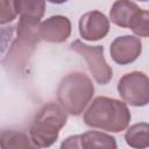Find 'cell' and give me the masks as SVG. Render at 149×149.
<instances>
[{
    "mask_svg": "<svg viewBox=\"0 0 149 149\" xmlns=\"http://www.w3.org/2000/svg\"><path fill=\"white\" fill-rule=\"evenodd\" d=\"M130 118L126 102L108 97H97L85 111L83 121L92 128L119 133L128 127Z\"/></svg>",
    "mask_w": 149,
    "mask_h": 149,
    "instance_id": "cell-1",
    "label": "cell"
},
{
    "mask_svg": "<svg viewBox=\"0 0 149 149\" xmlns=\"http://www.w3.org/2000/svg\"><path fill=\"white\" fill-rule=\"evenodd\" d=\"M94 94L92 80L84 72H71L65 76L57 88V100L65 112L80 115Z\"/></svg>",
    "mask_w": 149,
    "mask_h": 149,
    "instance_id": "cell-2",
    "label": "cell"
},
{
    "mask_svg": "<svg viewBox=\"0 0 149 149\" xmlns=\"http://www.w3.org/2000/svg\"><path fill=\"white\" fill-rule=\"evenodd\" d=\"M68 116L56 102L43 105L29 127V136L40 148L51 147L58 139L61 129L66 125Z\"/></svg>",
    "mask_w": 149,
    "mask_h": 149,
    "instance_id": "cell-3",
    "label": "cell"
},
{
    "mask_svg": "<svg viewBox=\"0 0 149 149\" xmlns=\"http://www.w3.org/2000/svg\"><path fill=\"white\" fill-rule=\"evenodd\" d=\"M71 50L79 54L87 63L94 80L100 85H106L113 77V70L104 56L102 45H88L80 40H76L70 45Z\"/></svg>",
    "mask_w": 149,
    "mask_h": 149,
    "instance_id": "cell-4",
    "label": "cell"
},
{
    "mask_svg": "<svg viewBox=\"0 0 149 149\" xmlns=\"http://www.w3.org/2000/svg\"><path fill=\"white\" fill-rule=\"evenodd\" d=\"M118 92L121 99L135 107L149 104V77L141 71L123 74L118 83Z\"/></svg>",
    "mask_w": 149,
    "mask_h": 149,
    "instance_id": "cell-5",
    "label": "cell"
},
{
    "mask_svg": "<svg viewBox=\"0 0 149 149\" xmlns=\"http://www.w3.org/2000/svg\"><path fill=\"white\" fill-rule=\"evenodd\" d=\"M142 51V42L133 35L116 37L109 47L111 58L119 65H127L135 62Z\"/></svg>",
    "mask_w": 149,
    "mask_h": 149,
    "instance_id": "cell-6",
    "label": "cell"
},
{
    "mask_svg": "<svg viewBox=\"0 0 149 149\" xmlns=\"http://www.w3.org/2000/svg\"><path fill=\"white\" fill-rule=\"evenodd\" d=\"M71 28L69 17L64 15H52L40 24L37 35L48 43H63L70 37Z\"/></svg>",
    "mask_w": 149,
    "mask_h": 149,
    "instance_id": "cell-7",
    "label": "cell"
},
{
    "mask_svg": "<svg viewBox=\"0 0 149 149\" xmlns=\"http://www.w3.org/2000/svg\"><path fill=\"white\" fill-rule=\"evenodd\" d=\"M109 31V20L99 10H91L79 19V33L86 41H99Z\"/></svg>",
    "mask_w": 149,
    "mask_h": 149,
    "instance_id": "cell-8",
    "label": "cell"
},
{
    "mask_svg": "<svg viewBox=\"0 0 149 149\" xmlns=\"http://www.w3.org/2000/svg\"><path fill=\"white\" fill-rule=\"evenodd\" d=\"M15 9L20 15L21 23L36 28L44 15L45 2L42 0H15Z\"/></svg>",
    "mask_w": 149,
    "mask_h": 149,
    "instance_id": "cell-9",
    "label": "cell"
},
{
    "mask_svg": "<svg viewBox=\"0 0 149 149\" xmlns=\"http://www.w3.org/2000/svg\"><path fill=\"white\" fill-rule=\"evenodd\" d=\"M141 8L133 1L118 0L112 5L109 17L112 22L121 28H129L130 21Z\"/></svg>",
    "mask_w": 149,
    "mask_h": 149,
    "instance_id": "cell-10",
    "label": "cell"
},
{
    "mask_svg": "<svg viewBox=\"0 0 149 149\" xmlns=\"http://www.w3.org/2000/svg\"><path fill=\"white\" fill-rule=\"evenodd\" d=\"M0 146L1 149H41L26 133L14 129L1 132Z\"/></svg>",
    "mask_w": 149,
    "mask_h": 149,
    "instance_id": "cell-11",
    "label": "cell"
},
{
    "mask_svg": "<svg viewBox=\"0 0 149 149\" xmlns=\"http://www.w3.org/2000/svg\"><path fill=\"white\" fill-rule=\"evenodd\" d=\"M125 140L133 149L149 148V123L139 122L130 126L125 134Z\"/></svg>",
    "mask_w": 149,
    "mask_h": 149,
    "instance_id": "cell-12",
    "label": "cell"
},
{
    "mask_svg": "<svg viewBox=\"0 0 149 149\" xmlns=\"http://www.w3.org/2000/svg\"><path fill=\"white\" fill-rule=\"evenodd\" d=\"M81 140L85 149H118L115 137L99 130H88L81 134Z\"/></svg>",
    "mask_w": 149,
    "mask_h": 149,
    "instance_id": "cell-13",
    "label": "cell"
},
{
    "mask_svg": "<svg viewBox=\"0 0 149 149\" xmlns=\"http://www.w3.org/2000/svg\"><path fill=\"white\" fill-rule=\"evenodd\" d=\"M129 29L140 37H149V10L140 9L130 21Z\"/></svg>",
    "mask_w": 149,
    "mask_h": 149,
    "instance_id": "cell-14",
    "label": "cell"
},
{
    "mask_svg": "<svg viewBox=\"0 0 149 149\" xmlns=\"http://www.w3.org/2000/svg\"><path fill=\"white\" fill-rule=\"evenodd\" d=\"M16 14L17 12L15 9L14 1H7V0L0 1V23L1 24L13 21Z\"/></svg>",
    "mask_w": 149,
    "mask_h": 149,
    "instance_id": "cell-15",
    "label": "cell"
},
{
    "mask_svg": "<svg viewBox=\"0 0 149 149\" xmlns=\"http://www.w3.org/2000/svg\"><path fill=\"white\" fill-rule=\"evenodd\" d=\"M59 149H85L81 140V135H71L63 140Z\"/></svg>",
    "mask_w": 149,
    "mask_h": 149,
    "instance_id": "cell-16",
    "label": "cell"
}]
</instances>
